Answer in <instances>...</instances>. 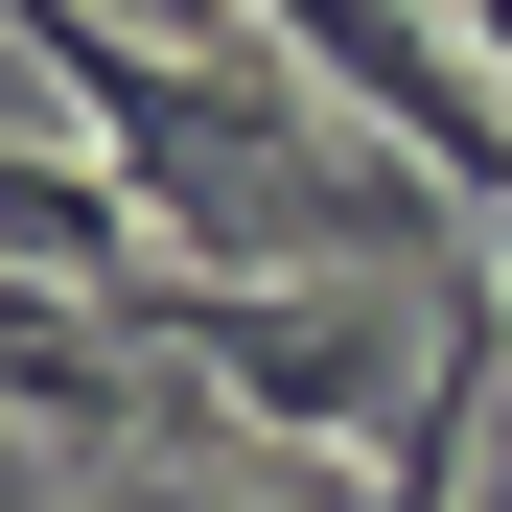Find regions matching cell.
I'll return each instance as SVG.
<instances>
[{
    "label": "cell",
    "mask_w": 512,
    "mask_h": 512,
    "mask_svg": "<svg viewBox=\"0 0 512 512\" xmlns=\"http://www.w3.org/2000/svg\"><path fill=\"white\" fill-rule=\"evenodd\" d=\"M70 512H280V489H163V466H117V489H70Z\"/></svg>",
    "instance_id": "obj_3"
},
{
    "label": "cell",
    "mask_w": 512,
    "mask_h": 512,
    "mask_svg": "<svg viewBox=\"0 0 512 512\" xmlns=\"http://www.w3.org/2000/svg\"><path fill=\"white\" fill-rule=\"evenodd\" d=\"M466 70H489V94H512V24H466Z\"/></svg>",
    "instance_id": "obj_4"
},
{
    "label": "cell",
    "mask_w": 512,
    "mask_h": 512,
    "mask_svg": "<svg viewBox=\"0 0 512 512\" xmlns=\"http://www.w3.org/2000/svg\"><path fill=\"white\" fill-rule=\"evenodd\" d=\"M117 373H187L210 419H256V443H326L350 466L396 373H419V280H187V256H140V280L94 303Z\"/></svg>",
    "instance_id": "obj_1"
},
{
    "label": "cell",
    "mask_w": 512,
    "mask_h": 512,
    "mask_svg": "<svg viewBox=\"0 0 512 512\" xmlns=\"http://www.w3.org/2000/svg\"><path fill=\"white\" fill-rule=\"evenodd\" d=\"M489 350H512V303H489V280H419V373H396V419L350 443L373 512H466V489H489Z\"/></svg>",
    "instance_id": "obj_2"
}]
</instances>
